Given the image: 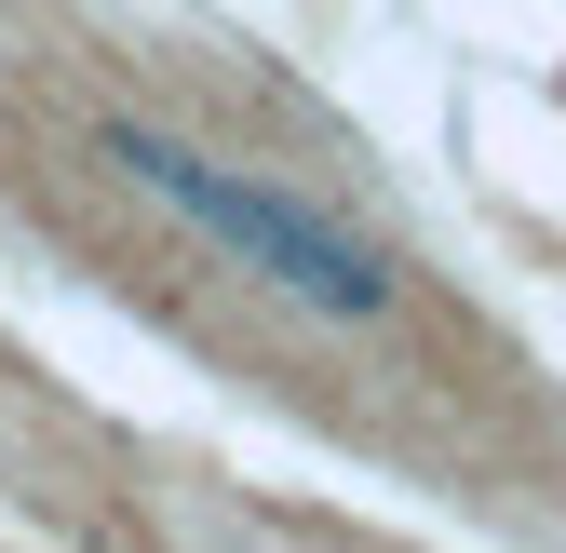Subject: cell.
Segmentation results:
<instances>
[{"mask_svg": "<svg viewBox=\"0 0 566 553\" xmlns=\"http://www.w3.org/2000/svg\"><path fill=\"white\" fill-rule=\"evenodd\" d=\"M95 163H108L122 189H149L189 243H217L243 284H270L283 311H311V324H337V337H391V324H405V257H391L378 230H350L337 202L283 189V176H256V163H230V149H202V135H176V122H135V108L95 122Z\"/></svg>", "mask_w": 566, "mask_h": 553, "instance_id": "obj_1", "label": "cell"}]
</instances>
